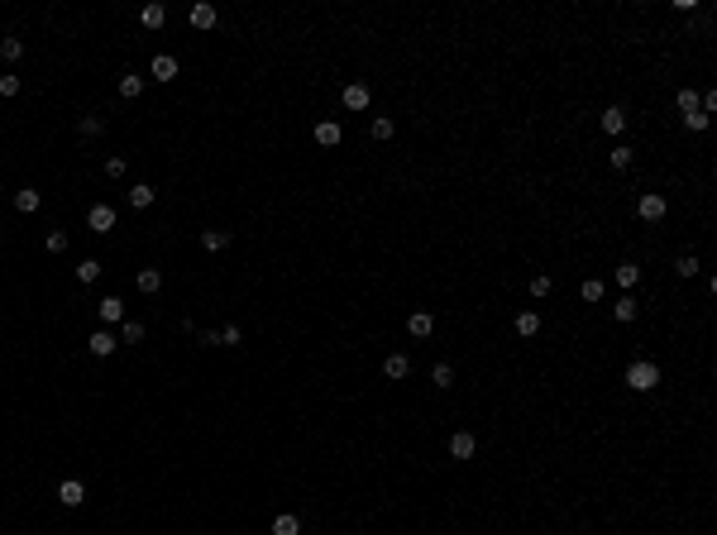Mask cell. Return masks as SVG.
<instances>
[{
    "label": "cell",
    "mask_w": 717,
    "mask_h": 535,
    "mask_svg": "<svg viewBox=\"0 0 717 535\" xmlns=\"http://www.w3.org/2000/svg\"><path fill=\"white\" fill-rule=\"evenodd\" d=\"M134 287H139L144 297H153V292L163 287V273H158V268H139V277H134Z\"/></svg>",
    "instance_id": "cell-16"
},
{
    "label": "cell",
    "mask_w": 717,
    "mask_h": 535,
    "mask_svg": "<svg viewBox=\"0 0 717 535\" xmlns=\"http://www.w3.org/2000/svg\"><path fill=\"white\" fill-rule=\"evenodd\" d=\"M344 110H368V87L364 82H349L344 87Z\"/></svg>",
    "instance_id": "cell-12"
},
{
    "label": "cell",
    "mask_w": 717,
    "mask_h": 535,
    "mask_svg": "<svg viewBox=\"0 0 717 535\" xmlns=\"http://www.w3.org/2000/svg\"><path fill=\"white\" fill-rule=\"evenodd\" d=\"M536 330H540V311H521V316H516V334H526V339H531Z\"/></svg>",
    "instance_id": "cell-22"
},
{
    "label": "cell",
    "mask_w": 717,
    "mask_h": 535,
    "mask_svg": "<svg viewBox=\"0 0 717 535\" xmlns=\"http://www.w3.org/2000/svg\"><path fill=\"white\" fill-rule=\"evenodd\" d=\"M96 316H101L105 330H110V325H124V301H120V297H101V301H96Z\"/></svg>",
    "instance_id": "cell-3"
},
{
    "label": "cell",
    "mask_w": 717,
    "mask_h": 535,
    "mask_svg": "<svg viewBox=\"0 0 717 535\" xmlns=\"http://www.w3.org/2000/svg\"><path fill=\"white\" fill-rule=\"evenodd\" d=\"M124 168H129V163H124L120 153H115V158H105V177H124Z\"/></svg>",
    "instance_id": "cell-37"
},
{
    "label": "cell",
    "mask_w": 717,
    "mask_h": 535,
    "mask_svg": "<svg viewBox=\"0 0 717 535\" xmlns=\"http://www.w3.org/2000/svg\"><path fill=\"white\" fill-rule=\"evenodd\" d=\"M201 244L210 253H220V249H230V229H201Z\"/></svg>",
    "instance_id": "cell-21"
},
{
    "label": "cell",
    "mask_w": 717,
    "mask_h": 535,
    "mask_svg": "<svg viewBox=\"0 0 717 535\" xmlns=\"http://www.w3.org/2000/svg\"><path fill=\"white\" fill-rule=\"evenodd\" d=\"M316 144H320V148H335V144H340V124H335V119L316 124Z\"/></svg>",
    "instance_id": "cell-20"
},
{
    "label": "cell",
    "mask_w": 717,
    "mask_h": 535,
    "mask_svg": "<svg viewBox=\"0 0 717 535\" xmlns=\"http://www.w3.org/2000/svg\"><path fill=\"white\" fill-rule=\"evenodd\" d=\"M19 53H24L19 38H0V62H19Z\"/></svg>",
    "instance_id": "cell-27"
},
{
    "label": "cell",
    "mask_w": 717,
    "mask_h": 535,
    "mask_svg": "<svg viewBox=\"0 0 717 535\" xmlns=\"http://www.w3.org/2000/svg\"><path fill=\"white\" fill-rule=\"evenodd\" d=\"M129 206H134V211H148V206H153V187H148V182H134V187H129Z\"/></svg>",
    "instance_id": "cell-19"
},
{
    "label": "cell",
    "mask_w": 717,
    "mask_h": 535,
    "mask_svg": "<svg viewBox=\"0 0 717 535\" xmlns=\"http://www.w3.org/2000/svg\"><path fill=\"white\" fill-rule=\"evenodd\" d=\"M626 387H631V392H655V387H660V368H655L650 358H636V363L626 368Z\"/></svg>",
    "instance_id": "cell-1"
},
{
    "label": "cell",
    "mask_w": 717,
    "mask_h": 535,
    "mask_svg": "<svg viewBox=\"0 0 717 535\" xmlns=\"http://www.w3.org/2000/svg\"><path fill=\"white\" fill-rule=\"evenodd\" d=\"M368 134H373V139H378V144H383V139H393V134H397V124H393V119H388V115H378V119H373V124H368Z\"/></svg>",
    "instance_id": "cell-23"
},
{
    "label": "cell",
    "mask_w": 717,
    "mask_h": 535,
    "mask_svg": "<svg viewBox=\"0 0 717 535\" xmlns=\"http://www.w3.org/2000/svg\"><path fill=\"white\" fill-rule=\"evenodd\" d=\"M302 531V521H297V516H292V512H287V516H278V521H273V535H297Z\"/></svg>",
    "instance_id": "cell-32"
},
{
    "label": "cell",
    "mask_w": 717,
    "mask_h": 535,
    "mask_svg": "<svg viewBox=\"0 0 717 535\" xmlns=\"http://www.w3.org/2000/svg\"><path fill=\"white\" fill-rule=\"evenodd\" d=\"M665 211H670V201H665L660 192H646V196L636 201V215H641L646 225H655V220H665Z\"/></svg>",
    "instance_id": "cell-2"
},
{
    "label": "cell",
    "mask_w": 717,
    "mask_h": 535,
    "mask_svg": "<svg viewBox=\"0 0 717 535\" xmlns=\"http://www.w3.org/2000/svg\"><path fill=\"white\" fill-rule=\"evenodd\" d=\"M383 373H388L393 383H402V378L411 373V358L407 354H388V358H383Z\"/></svg>",
    "instance_id": "cell-11"
},
{
    "label": "cell",
    "mask_w": 717,
    "mask_h": 535,
    "mask_svg": "<svg viewBox=\"0 0 717 535\" xmlns=\"http://www.w3.org/2000/svg\"><path fill=\"white\" fill-rule=\"evenodd\" d=\"M636 311H641V301H636V297H617L613 301V321H636Z\"/></svg>",
    "instance_id": "cell-18"
},
{
    "label": "cell",
    "mask_w": 717,
    "mask_h": 535,
    "mask_svg": "<svg viewBox=\"0 0 717 535\" xmlns=\"http://www.w3.org/2000/svg\"><path fill=\"white\" fill-rule=\"evenodd\" d=\"M115 91H120L124 101H134V96H144V77H139V72H120V82H115Z\"/></svg>",
    "instance_id": "cell-9"
},
{
    "label": "cell",
    "mask_w": 717,
    "mask_h": 535,
    "mask_svg": "<svg viewBox=\"0 0 717 535\" xmlns=\"http://www.w3.org/2000/svg\"><path fill=\"white\" fill-rule=\"evenodd\" d=\"M674 106L684 110V115H694V110H698V91H694V87H684V91L674 96Z\"/></svg>",
    "instance_id": "cell-30"
},
{
    "label": "cell",
    "mask_w": 717,
    "mask_h": 535,
    "mask_svg": "<svg viewBox=\"0 0 717 535\" xmlns=\"http://www.w3.org/2000/svg\"><path fill=\"white\" fill-rule=\"evenodd\" d=\"M474 454H478V440L469 430H454L450 435V459H474Z\"/></svg>",
    "instance_id": "cell-4"
},
{
    "label": "cell",
    "mask_w": 717,
    "mask_h": 535,
    "mask_svg": "<svg viewBox=\"0 0 717 535\" xmlns=\"http://www.w3.org/2000/svg\"><path fill=\"white\" fill-rule=\"evenodd\" d=\"M0 96H19V77H0Z\"/></svg>",
    "instance_id": "cell-41"
},
{
    "label": "cell",
    "mask_w": 717,
    "mask_h": 535,
    "mask_svg": "<svg viewBox=\"0 0 717 535\" xmlns=\"http://www.w3.org/2000/svg\"><path fill=\"white\" fill-rule=\"evenodd\" d=\"M87 349H91L96 358H110V354L120 349V339H115V330H96V334L87 339Z\"/></svg>",
    "instance_id": "cell-5"
},
{
    "label": "cell",
    "mask_w": 717,
    "mask_h": 535,
    "mask_svg": "<svg viewBox=\"0 0 717 535\" xmlns=\"http://www.w3.org/2000/svg\"><path fill=\"white\" fill-rule=\"evenodd\" d=\"M579 297H584V301H603V282H598V277H588V282L579 287Z\"/></svg>",
    "instance_id": "cell-35"
},
{
    "label": "cell",
    "mask_w": 717,
    "mask_h": 535,
    "mask_svg": "<svg viewBox=\"0 0 717 535\" xmlns=\"http://www.w3.org/2000/svg\"><path fill=\"white\" fill-rule=\"evenodd\" d=\"M550 287H555V282H550L545 273H536V277H531V297H536V301H545V297H550Z\"/></svg>",
    "instance_id": "cell-34"
},
{
    "label": "cell",
    "mask_w": 717,
    "mask_h": 535,
    "mask_svg": "<svg viewBox=\"0 0 717 535\" xmlns=\"http://www.w3.org/2000/svg\"><path fill=\"white\" fill-rule=\"evenodd\" d=\"M617 282H621V287H636V282H641V268H636V263H621V268H617Z\"/></svg>",
    "instance_id": "cell-33"
},
{
    "label": "cell",
    "mask_w": 717,
    "mask_h": 535,
    "mask_svg": "<svg viewBox=\"0 0 717 535\" xmlns=\"http://www.w3.org/2000/svg\"><path fill=\"white\" fill-rule=\"evenodd\" d=\"M684 129H694V134H703V129H708V115H703V110H694V115H684Z\"/></svg>",
    "instance_id": "cell-36"
},
{
    "label": "cell",
    "mask_w": 717,
    "mask_h": 535,
    "mask_svg": "<svg viewBox=\"0 0 717 535\" xmlns=\"http://www.w3.org/2000/svg\"><path fill=\"white\" fill-rule=\"evenodd\" d=\"M58 502H63V507H82V502H87V488H82L77 478H67V483L58 488Z\"/></svg>",
    "instance_id": "cell-10"
},
{
    "label": "cell",
    "mask_w": 717,
    "mask_h": 535,
    "mask_svg": "<svg viewBox=\"0 0 717 535\" xmlns=\"http://www.w3.org/2000/svg\"><path fill=\"white\" fill-rule=\"evenodd\" d=\"M77 129H82L87 139H96V134L105 129V119H101V115H82V119H77Z\"/></svg>",
    "instance_id": "cell-29"
},
{
    "label": "cell",
    "mask_w": 717,
    "mask_h": 535,
    "mask_svg": "<svg viewBox=\"0 0 717 535\" xmlns=\"http://www.w3.org/2000/svg\"><path fill=\"white\" fill-rule=\"evenodd\" d=\"M87 225H91L96 234H110V229H115V211H110V206H91V211H87Z\"/></svg>",
    "instance_id": "cell-8"
},
{
    "label": "cell",
    "mask_w": 717,
    "mask_h": 535,
    "mask_svg": "<svg viewBox=\"0 0 717 535\" xmlns=\"http://www.w3.org/2000/svg\"><path fill=\"white\" fill-rule=\"evenodd\" d=\"M239 339H244V330H239V325H225V330H220V344H230V349H234Z\"/></svg>",
    "instance_id": "cell-38"
},
{
    "label": "cell",
    "mask_w": 717,
    "mask_h": 535,
    "mask_svg": "<svg viewBox=\"0 0 717 535\" xmlns=\"http://www.w3.org/2000/svg\"><path fill=\"white\" fill-rule=\"evenodd\" d=\"M430 330H435V316H430V311H411V316H407V334L430 339Z\"/></svg>",
    "instance_id": "cell-6"
},
{
    "label": "cell",
    "mask_w": 717,
    "mask_h": 535,
    "mask_svg": "<svg viewBox=\"0 0 717 535\" xmlns=\"http://www.w3.org/2000/svg\"><path fill=\"white\" fill-rule=\"evenodd\" d=\"M631 158H636V148L617 144V148H613V172H626V168H631Z\"/></svg>",
    "instance_id": "cell-26"
},
{
    "label": "cell",
    "mask_w": 717,
    "mask_h": 535,
    "mask_svg": "<svg viewBox=\"0 0 717 535\" xmlns=\"http://www.w3.org/2000/svg\"><path fill=\"white\" fill-rule=\"evenodd\" d=\"M430 383H435L440 392H445V387H454V368H450V363H435V368H430Z\"/></svg>",
    "instance_id": "cell-25"
},
{
    "label": "cell",
    "mask_w": 717,
    "mask_h": 535,
    "mask_svg": "<svg viewBox=\"0 0 717 535\" xmlns=\"http://www.w3.org/2000/svg\"><path fill=\"white\" fill-rule=\"evenodd\" d=\"M120 339H124V344H139V339H144V321H124L120 325Z\"/></svg>",
    "instance_id": "cell-31"
},
{
    "label": "cell",
    "mask_w": 717,
    "mask_h": 535,
    "mask_svg": "<svg viewBox=\"0 0 717 535\" xmlns=\"http://www.w3.org/2000/svg\"><path fill=\"white\" fill-rule=\"evenodd\" d=\"M38 206H43L38 187H19V192H14V211H19V215H34Z\"/></svg>",
    "instance_id": "cell-7"
},
{
    "label": "cell",
    "mask_w": 717,
    "mask_h": 535,
    "mask_svg": "<svg viewBox=\"0 0 717 535\" xmlns=\"http://www.w3.org/2000/svg\"><path fill=\"white\" fill-rule=\"evenodd\" d=\"M139 19H144V29H163V24H168V5H158V0H153V5H144V10H139Z\"/></svg>",
    "instance_id": "cell-14"
},
{
    "label": "cell",
    "mask_w": 717,
    "mask_h": 535,
    "mask_svg": "<svg viewBox=\"0 0 717 535\" xmlns=\"http://www.w3.org/2000/svg\"><path fill=\"white\" fill-rule=\"evenodd\" d=\"M215 19H220V14H215V5H206V0L192 5V29H215Z\"/></svg>",
    "instance_id": "cell-13"
},
{
    "label": "cell",
    "mask_w": 717,
    "mask_h": 535,
    "mask_svg": "<svg viewBox=\"0 0 717 535\" xmlns=\"http://www.w3.org/2000/svg\"><path fill=\"white\" fill-rule=\"evenodd\" d=\"M173 77H177V58L173 53H158L153 58V82H173Z\"/></svg>",
    "instance_id": "cell-15"
},
{
    "label": "cell",
    "mask_w": 717,
    "mask_h": 535,
    "mask_svg": "<svg viewBox=\"0 0 717 535\" xmlns=\"http://www.w3.org/2000/svg\"><path fill=\"white\" fill-rule=\"evenodd\" d=\"M698 268H703V263H698L694 253H679V258H674V273H679V277H694Z\"/></svg>",
    "instance_id": "cell-28"
},
{
    "label": "cell",
    "mask_w": 717,
    "mask_h": 535,
    "mask_svg": "<svg viewBox=\"0 0 717 535\" xmlns=\"http://www.w3.org/2000/svg\"><path fill=\"white\" fill-rule=\"evenodd\" d=\"M48 249L63 253V249H67V229H53V234H48Z\"/></svg>",
    "instance_id": "cell-39"
},
{
    "label": "cell",
    "mask_w": 717,
    "mask_h": 535,
    "mask_svg": "<svg viewBox=\"0 0 717 535\" xmlns=\"http://www.w3.org/2000/svg\"><path fill=\"white\" fill-rule=\"evenodd\" d=\"M598 124H603V134H621V129H626V110H621V106H608Z\"/></svg>",
    "instance_id": "cell-17"
},
{
    "label": "cell",
    "mask_w": 717,
    "mask_h": 535,
    "mask_svg": "<svg viewBox=\"0 0 717 535\" xmlns=\"http://www.w3.org/2000/svg\"><path fill=\"white\" fill-rule=\"evenodd\" d=\"M101 277V258H82L77 263V282H96Z\"/></svg>",
    "instance_id": "cell-24"
},
{
    "label": "cell",
    "mask_w": 717,
    "mask_h": 535,
    "mask_svg": "<svg viewBox=\"0 0 717 535\" xmlns=\"http://www.w3.org/2000/svg\"><path fill=\"white\" fill-rule=\"evenodd\" d=\"M192 334H197V339H201L206 349H215V344H220V330H192Z\"/></svg>",
    "instance_id": "cell-40"
}]
</instances>
